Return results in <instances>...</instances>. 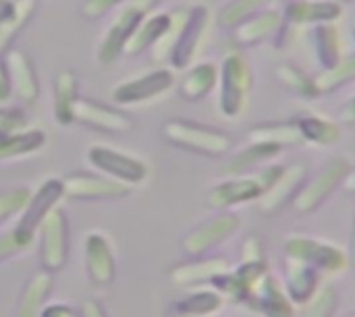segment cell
Returning a JSON list of instances; mask_svg holds the SVG:
<instances>
[{
    "mask_svg": "<svg viewBox=\"0 0 355 317\" xmlns=\"http://www.w3.org/2000/svg\"><path fill=\"white\" fill-rule=\"evenodd\" d=\"M316 87L320 91V96L327 93H335L337 89L349 85L355 81V52L343 54L341 60L337 64H333L331 69H322L318 75H314Z\"/></svg>",
    "mask_w": 355,
    "mask_h": 317,
    "instance_id": "obj_35",
    "label": "cell"
},
{
    "mask_svg": "<svg viewBox=\"0 0 355 317\" xmlns=\"http://www.w3.org/2000/svg\"><path fill=\"white\" fill-rule=\"evenodd\" d=\"M285 255L289 260L304 262L324 274H337L349 266V255L341 247L306 235H289L285 239Z\"/></svg>",
    "mask_w": 355,
    "mask_h": 317,
    "instance_id": "obj_5",
    "label": "cell"
},
{
    "mask_svg": "<svg viewBox=\"0 0 355 317\" xmlns=\"http://www.w3.org/2000/svg\"><path fill=\"white\" fill-rule=\"evenodd\" d=\"M175 85V73L171 69H154L139 77L125 79L112 87V100L119 106L144 104L164 96Z\"/></svg>",
    "mask_w": 355,
    "mask_h": 317,
    "instance_id": "obj_10",
    "label": "cell"
},
{
    "mask_svg": "<svg viewBox=\"0 0 355 317\" xmlns=\"http://www.w3.org/2000/svg\"><path fill=\"white\" fill-rule=\"evenodd\" d=\"M352 170V162L347 158H331L327 160V164L308 181H304V185L300 187L297 195L293 197L291 206L297 214H312L316 212L347 179Z\"/></svg>",
    "mask_w": 355,
    "mask_h": 317,
    "instance_id": "obj_4",
    "label": "cell"
},
{
    "mask_svg": "<svg viewBox=\"0 0 355 317\" xmlns=\"http://www.w3.org/2000/svg\"><path fill=\"white\" fill-rule=\"evenodd\" d=\"M79 100V77L75 71L64 69L54 79V120L60 127L75 123V104Z\"/></svg>",
    "mask_w": 355,
    "mask_h": 317,
    "instance_id": "obj_26",
    "label": "cell"
},
{
    "mask_svg": "<svg viewBox=\"0 0 355 317\" xmlns=\"http://www.w3.org/2000/svg\"><path fill=\"white\" fill-rule=\"evenodd\" d=\"M335 309H337V293L331 287H324L312 297L306 317H333Z\"/></svg>",
    "mask_w": 355,
    "mask_h": 317,
    "instance_id": "obj_40",
    "label": "cell"
},
{
    "mask_svg": "<svg viewBox=\"0 0 355 317\" xmlns=\"http://www.w3.org/2000/svg\"><path fill=\"white\" fill-rule=\"evenodd\" d=\"M339 123L349 125V127H355V93L354 96H349V98L343 102V106H341V110H339Z\"/></svg>",
    "mask_w": 355,
    "mask_h": 317,
    "instance_id": "obj_46",
    "label": "cell"
},
{
    "mask_svg": "<svg viewBox=\"0 0 355 317\" xmlns=\"http://www.w3.org/2000/svg\"><path fill=\"white\" fill-rule=\"evenodd\" d=\"M40 235V264L48 272H58L69 257V220L58 206L37 226Z\"/></svg>",
    "mask_w": 355,
    "mask_h": 317,
    "instance_id": "obj_8",
    "label": "cell"
},
{
    "mask_svg": "<svg viewBox=\"0 0 355 317\" xmlns=\"http://www.w3.org/2000/svg\"><path fill=\"white\" fill-rule=\"evenodd\" d=\"M243 262H264V245L260 237H250L243 243Z\"/></svg>",
    "mask_w": 355,
    "mask_h": 317,
    "instance_id": "obj_44",
    "label": "cell"
},
{
    "mask_svg": "<svg viewBox=\"0 0 355 317\" xmlns=\"http://www.w3.org/2000/svg\"><path fill=\"white\" fill-rule=\"evenodd\" d=\"M218 112L225 118H239L245 114L252 89L254 73L248 58L241 52H231L218 66Z\"/></svg>",
    "mask_w": 355,
    "mask_h": 317,
    "instance_id": "obj_1",
    "label": "cell"
},
{
    "mask_svg": "<svg viewBox=\"0 0 355 317\" xmlns=\"http://www.w3.org/2000/svg\"><path fill=\"white\" fill-rule=\"evenodd\" d=\"M15 8V0H0V21H4Z\"/></svg>",
    "mask_w": 355,
    "mask_h": 317,
    "instance_id": "obj_50",
    "label": "cell"
},
{
    "mask_svg": "<svg viewBox=\"0 0 355 317\" xmlns=\"http://www.w3.org/2000/svg\"><path fill=\"white\" fill-rule=\"evenodd\" d=\"M210 23H212V12L206 4H193L189 6V17L183 25V31L173 48L171 54V66L177 71H185L187 66L193 64V60L200 56L206 37L210 33Z\"/></svg>",
    "mask_w": 355,
    "mask_h": 317,
    "instance_id": "obj_7",
    "label": "cell"
},
{
    "mask_svg": "<svg viewBox=\"0 0 355 317\" xmlns=\"http://www.w3.org/2000/svg\"><path fill=\"white\" fill-rule=\"evenodd\" d=\"M75 123L108 135H121L133 129V118L125 110L81 96L75 104Z\"/></svg>",
    "mask_w": 355,
    "mask_h": 317,
    "instance_id": "obj_12",
    "label": "cell"
},
{
    "mask_svg": "<svg viewBox=\"0 0 355 317\" xmlns=\"http://www.w3.org/2000/svg\"><path fill=\"white\" fill-rule=\"evenodd\" d=\"M285 276H287V297L295 305H306L318 293L320 272L304 262L289 260L285 262Z\"/></svg>",
    "mask_w": 355,
    "mask_h": 317,
    "instance_id": "obj_23",
    "label": "cell"
},
{
    "mask_svg": "<svg viewBox=\"0 0 355 317\" xmlns=\"http://www.w3.org/2000/svg\"><path fill=\"white\" fill-rule=\"evenodd\" d=\"M223 307V297L216 291H200L177 303V311L183 317H210Z\"/></svg>",
    "mask_w": 355,
    "mask_h": 317,
    "instance_id": "obj_38",
    "label": "cell"
},
{
    "mask_svg": "<svg viewBox=\"0 0 355 317\" xmlns=\"http://www.w3.org/2000/svg\"><path fill=\"white\" fill-rule=\"evenodd\" d=\"M272 2L277 0H229L216 15V23L223 29H233L239 23H243L245 19L254 17L256 12L268 8Z\"/></svg>",
    "mask_w": 355,
    "mask_h": 317,
    "instance_id": "obj_36",
    "label": "cell"
},
{
    "mask_svg": "<svg viewBox=\"0 0 355 317\" xmlns=\"http://www.w3.org/2000/svg\"><path fill=\"white\" fill-rule=\"evenodd\" d=\"M37 0H15L12 12L0 21V56H4L10 48L15 37L27 27L29 19L35 15Z\"/></svg>",
    "mask_w": 355,
    "mask_h": 317,
    "instance_id": "obj_34",
    "label": "cell"
},
{
    "mask_svg": "<svg viewBox=\"0 0 355 317\" xmlns=\"http://www.w3.org/2000/svg\"><path fill=\"white\" fill-rule=\"evenodd\" d=\"M218 85V66L214 62H196L185 69L179 81V96L185 102H200L208 98Z\"/></svg>",
    "mask_w": 355,
    "mask_h": 317,
    "instance_id": "obj_22",
    "label": "cell"
},
{
    "mask_svg": "<svg viewBox=\"0 0 355 317\" xmlns=\"http://www.w3.org/2000/svg\"><path fill=\"white\" fill-rule=\"evenodd\" d=\"M12 98V85H10V75L6 60L0 56V104H6Z\"/></svg>",
    "mask_w": 355,
    "mask_h": 317,
    "instance_id": "obj_45",
    "label": "cell"
},
{
    "mask_svg": "<svg viewBox=\"0 0 355 317\" xmlns=\"http://www.w3.org/2000/svg\"><path fill=\"white\" fill-rule=\"evenodd\" d=\"M248 139L250 141H262V143H270V145H277L281 150L285 147H297L304 143L302 135H300V129L297 125L291 120H268V123H262V125H256L248 131Z\"/></svg>",
    "mask_w": 355,
    "mask_h": 317,
    "instance_id": "obj_32",
    "label": "cell"
},
{
    "mask_svg": "<svg viewBox=\"0 0 355 317\" xmlns=\"http://www.w3.org/2000/svg\"><path fill=\"white\" fill-rule=\"evenodd\" d=\"M241 226V218L233 212H223L216 214L208 220H204L202 224H198L196 228H191L183 241H181V249L191 255V257H200L208 251H212L214 247L223 245L225 241H229Z\"/></svg>",
    "mask_w": 355,
    "mask_h": 317,
    "instance_id": "obj_9",
    "label": "cell"
},
{
    "mask_svg": "<svg viewBox=\"0 0 355 317\" xmlns=\"http://www.w3.org/2000/svg\"><path fill=\"white\" fill-rule=\"evenodd\" d=\"M343 17L339 0H289L283 8L285 31L295 27H314L320 23H337Z\"/></svg>",
    "mask_w": 355,
    "mask_h": 317,
    "instance_id": "obj_16",
    "label": "cell"
},
{
    "mask_svg": "<svg viewBox=\"0 0 355 317\" xmlns=\"http://www.w3.org/2000/svg\"><path fill=\"white\" fill-rule=\"evenodd\" d=\"M285 29L283 10L272 6L256 12L254 17L245 19L237 27L231 29V39L237 48H254L264 42H277Z\"/></svg>",
    "mask_w": 355,
    "mask_h": 317,
    "instance_id": "obj_14",
    "label": "cell"
},
{
    "mask_svg": "<svg viewBox=\"0 0 355 317\" xmlns=\"http://www.w3.org/2000/svg\"><path fill=\"white\" fill-rule=\"evenodd\" d=\"M129 2H131L133 6H137L141 12L150 15V12H152V10H154V8H156L160 2H162V0H129Z\"/></svg>",
    "mask_w": 355,
    "mask_h": 317,
    "instance_id": "obj_49",
    "label": "cell"
},
{
    "mask_svg": "<svg viewBox=\"0 0 355 317\" xmlns=\"http://www.w3.org/2000/svg\"><path fill=\"white\" fill-rule=\"evenodd\" d=\"M171 23V12H150L146 15L139 25L135 27V31L131 33L127 46H125V54L127 56H139L148 50L154 48V44L162 37V33L166 31Z\"/></svg>",
    "mask_w": 355,
    "mask_h": 317,
    "instance_id": "obj_28",
    "label": "cell"
},
{
    "mask_svg": "<svg viewBox=\"0 0 355 317\" xmlns=\"http://www.w3.org/2000/svg\"><path fill=\"white\" fill-rule=\"evenodd\" d=\"M85 270L94 284L108 287L116 274L114 251L104 233H89L85 237Z\"/></svg>",
    "mask_w": 355,
    "mask_h": 317,
    "instance_id": "obj_17",
    "label": "cell"
},
{
    "mask_svg": "<svg viewBox=\"0 0 355 317\" xmlns=\"http://www.w3.org/2000/svg\"><path fill=\"white\" fill-rule=\"evenodd\" d=\"M310 46L314 52V58L322 69H331L333 64H337L343 56V37L341 31L335 23H320L310 27Z\"/></svg>",
    "mask_w": 355,
    "mask_h": 317,
    "instance_id": "obj_25",
    "label": "cell"
},
{
    "mask_svg": "<svg viewBox=\"0 0 355 317\" xmlns=\"http://www.w3.org/2000/svg\"><path fill=\"white\" fill-rule=\"evenodd\" d=\"M308 179V164L306 162H293L285 166L279 181L260 197V212L262 214H277L281 212L293 197L297 195L300 187Z\"/></svg>",
    "mask_w": 355,
    "mask_h": 317,
    "instance_id": "obj_19",
    "label": "cell"
},
{
    "mask_svg": "<svg viewBox=\"0 0 355 317\" xmlns=\"http://www.w3.org/2000/svg\"><path fill=\"white\" fill-rule=\"evenodd\" d=\"M349 31H352V35H354V42H355V15H354V19H352V23H349Z\"/></svg>",
    "mask_w": 355,
    "mask_h": 317,
    "instance_id": "obj_53",
    "label": "cell"
},
{
    "mask_svg": "<svg viewBox=\"0 0 355 317\" xmlns=\"http://www.w3.org/2000/svg\"><path fill=\"white\" fill-rule=\"evenodd\" d=\"M275 77L281 83V87L285 91H289L291 96H295L297 100L304 102H312L316 98H320V91L316 87V81L312 75H308L302 66H297L295 62L283 60L275 66Z\"/></svg>",
    "mask_w": 355,
    "mask_h": 317,
    "instance_id": "obj_31",
    "label": "cell"
},
{
    "mask_svg": "<svg viewBox=\"0 0 355 317\" xmlns=\"http://www.w3.org/2000/svg\"><path fill=\"white\" fill-rule=\"evenodd\" d=\"M162 137L179 150L208 158L227 156L233 147V137L227 131L187 118L166 120L162 127Z\"/></svg>",
    "mask_w": 355,
    "mask_h": 317,
    "instance_id": "obj_3",
    "label": "cell"
},
{
    "mask_svg": "<svg viewBox=\"0 0 355 317\" xmlns=\"http://www.w3.org/2000/svg\"><path fill=\"white\" fill-rule=\"evenodd\" d=\"M293 123L297 125L300 135H302L304 143H308V145L333 147L341 139V125L322 116V114L304 110V112H297L293 116Z\"/></svg>",
    "mask_w": 355,
    "mask_h": 317,
    "instance_id": "obj_21",
    "label": "cell"
},
{
    "mask_svg": "<svg viewBox=\"0 0 355 317\" xmlns=\"http://www.w3.org/2000/svg\"><path fill=\"white\" fill-rule=\"evenodd\" d=\"M85 156H87V162L98 172H102L119 183H125L129 187L144 183L150 174V168L144 160H139L131 154H125L121 150H114L110 145H102V143L89 145Z\"/></svg>",
    "mask_w": 355,
    "mask_h": 317,
    "instance_id": "obj_6",
    "label": "cell"
},
{
    "mask_svg": "<svg viewBox=\"0 0 355 317\" xmlns=\"http://www.w3.org/2000/svg\"><path fill=\"white\" fill-rule=\"evenodd\" d=\"M27 125V116L21 108L12 106H0V133L21 131Z\"/></svg>",
    "mask_w": 355,
    "mask_h": 317,
    "instance_id": "obj_43",
    "label": "cell"
},
{
    "mask_svg": "<svg viewBox=\"0 0 355 317\" xmlns=\"http://www.w3.org/2000/svg\"><path fill=\"white\" fill-rule=\"evenodd\" d=\"M52 287H54L52 272L42 270V272L33 274L29 278V282L25 284V291H23L21 301L17 305L15 317H40L42 309H44V301L52 293Z\"/></svg>",
    "mask_w": 355,
    "mask_h": 317,
    "instance_id": "obj_33",
    "label": "cell"
},
{
    "mask_svg": "<svg viewBox=\"0 0 355 317\" xmlns=\"http://www.w3.org/2000/svg\"><path fill=\"white\" fill-rule=\"evenodd\" d=\"M343 187H345L349 193H355V166L354 164H352V170H349V174H347V179H345Z\"/></svg>",
    "mask_w": 355,
    "mask_h": 317,
    "instance_id": "obj_51",
    "label": "cell"
},
{
    "mask_svg": "<svg viewBox=\"0 0 355 317\" xmlns=\"http://www.w3.org/2000/svg\"><path fill=\"white\" fill-rule=\"evenodd\" d=\"M283 170H285L283 164H264L256 172L229 176L227 181L210 189L208 203L216 210H229L241 203L260 201V197L279 181Z\"/></svg>",
    "mask_w": 355,
    "mask_h": 317,
    "instance_id": "obj_2",
    "label": "cell"
},
{
    "mask_svg": "<svg viewBox=\"0 0 355 317\" xmlns=\"http://www.w3.org/2000/svg\"><path fill=\"white\" fill-rule=\"evenodd\" d=\"M4 60H6L8 75H10L12 96L21 104H33L40 96V79H37V73L29 54L19 48H10Z\"/></svg>",
    "mask_w": 355,
    "mask_h": 317,
    "instance_id": "obj_20",
    "label": "cell"
},
{
    "mask_svg": "<svg viewBox=\"0 0 355 317\" xmlns=\"http://www.w3.org/2000/svg\"><path fill=\"white\" fill-rule=\"evenodd\" d=\"M29 199H31V191L25 189V187L0 193V224L10 220L17 214H23V210L27 208Z\"/></svg>",
    "mask_w": 355,
    "mask_h": 317,
    "instance_id": "obj_39",
    "label": "cell"
},
{
    "mask_svg": "<svg viewBox=\"0 0 355 317\" xmlns=\"http://www.w3.org/2000/svg\"><path fill=\"white\" fill-rule=\"evenodd\" d=\"M64 197V187H62V179H46L35 193H31V199L27 203V208L23 210L21 218L17 220L15 228L27 237V239H35L37 235V226L44 222V218L58 206V201Z\"/></svg>",
    "mask_w": 355,
    "mask_h": 317,
    "instance_id": "obj_13",
    "label": "cell"
},
{
    "mask_svg": "<svg viewBox=\"0 0 355 317\" xmlns=\"http://www.w3.org/2000/svg\"><path fill=\"white\" fill-rule=\"evenodd\" d=\"M44 145H46V133L40 129L0 133V162L27 158L31 154H37Z\"/></svg>",
    "mask_w": 355,
    "mask_h": 317,
    "instance_id": "obj_30",
    "label": "cell"
},
{
    "mask_svg": "<svg viewBox=\"0 0 355 317\" xmlns=\"http://www.w3.org/2000/svg\"><path fill=\"white\" fill-rule=\"evenodd\" d=\"M283 150L270 143H262V141H250L243 150H239L235 156H231V160L225 164L223 172L227 176H235V174H248L254 172L258 168H262L264 164H268L275 156H279Z\"/></svg>",
    "mask_w": 355,
    "mask_h": 317,
    "instance_id": "obj_27",
    "label": "cell"
},
{
    "mask_svg": "<svg viewBox=\"0 0 355 317\" xmlns=\"http://www.w3.org/2000/svg\"><path fill=\"white\" fill-rule=\"evenodd\" d=\"M81 317H106V314L98 301H85L81 307Z\"/></svg>",
    "mask_w": 355,
    "mask_h": 317,
    "instance_id": "obj_48",
    "label": "cell"
},
{
    "mask_svg": "<svg viewBox=\"0 0 355 317\" xmlns=\"http://www.w3.org/2000/svg\"><path fill=\"white\" fill-rule=\"evenodd\" d=\"M352 264L355 266V210H354V224H352V251H349Z\"/></svg>",
    "mask_w": 355,
    "mask_h": 317,
    "instance_id": "obj_52",
    "label": "cell"
},
{
    "mask_svg": "<svg viewBox=\"0 0 355 317\" xmlns=\"http://www.w3.org/2000/svg\"><path fill=\"white\" fill-rule=\"evenodd\" d=\"M40 317H79L75 314V309L62 305V303H54V305H48L42 309Z\"/></svg>",
    "mask_w": 355,
    "mask_h": 317,
    "instance_id": "obj_47",
    "label": "cell"
},
{
    "mask_svg": "<svg viewBox=\"0 0 355 317\" xmlns=\"http://www.w3.org/2000/svg\"><path fill=\"white\" fill-rule=\"evenodd\" d=\"M64 197L77 201H112L123 199L131 193V187L119 183L106 174H87V172H73L62 179Z\"/></svg>",
    "mask_w": 355,
    "mask_h": 317,
    "instance_id": "obj_11",
    "label": "cell"
},
{
    "mask_svg": "<svg viewBox=\"0 0 355 317\" xmlns=\"http://www.w3.org/2000/svg\"><path fill=\"white\" fill-rule=\"evenodd\" d=\"M248 305H254L264 317H295L291 299L287 297V293H283V289L270 274H264L260 278Z\"/></svg>",
    "mask_w": 355,
    "mask_h": 317,
    "instance_id": "obj_24",
    "label": "cell"
},
{
    "mask_svg": "<svg viewBox=\"0 0 355 317\" xmlns=\"http://www.w3.org/2000/svg\"><path fill=\"white\" fill-rule=\"evenodd\" d=\"M168 12H171V23H168L166 31L162 33V37L152 48V56H154L156 62H162V60L171 58L173 48H175V44H177L181 31H183V25H185V21L189 17V6H177V8L168 10Z\"/></svg>",
    "mask_w": 355,
    "mask_h": 317,
    "instance_id": "obj_37",
    "label": "cell"
},
{
    "mask_svg": "<svg viewBox=\"0 0 355 317\" xmlns=\"http://www.w3.org/2000/svg\"><path fill=\"white\" fill-rule=\"evenodd\" d=\"M229 262L223 257H202L193 260L189 264H181L173 268L171 278L177 284H202V282H212L225 272H229Z\"/></svg>",
    "mask_w": 355,
    "mask_h": 317,
    "instance_id": "obj_29",
    "label": "cell"
},
{
    "mask_svg": "<svg viewBox=\"0 0 355 317\" xmlns=\"http://www.w3.org/2000/svg\"><path fill=\"white\" fill-rule=\"evenodd\" d=\"M33 245V239H27L23 237L15 226L6 233L0 235V262L10 257V255H17L25 249H29Z\"/></svg>",
    "mask_w": 355,
    "mask_h": 317,
    "instance_id": "obj_41",
    "label": "cell"
},
{
    "mask_svg": "<svg viewBox=\"0 0 355 317\" xmlns=\"http://www.w3.org/2000/svg\"><path fill=\"white\" fill-rule=\"evenodd\" d=\"M123 2H127V0H83L79 12L87 21H98L104 15H108L114 6H121Z\"/></svg>",
    "mask_w": 355,
    "mask_h": 317,
    "instance_id": "obj_42",
    "label": "cell"
},
{
    "mask_svg": "<svg viewBox=\"0 0 355 317\" xmlns=\"http://www.w3.org/2000/svg\"><path fill=\"white\" fill-rule=\"evenodd\" d=\"M264 274H266L264 262H241L235 270L225 272L223 276H218L212 282L216 284L218 291H223L233 301L248 305L256 291V284L260 282V278Z\"/></svg>",
    "mask_w": 355,
    "mask_h": 317,
    "instance_id": "obj_18",
    "label": "cell"
},
{
    "mask_svg": "<svg viewBox=\"0 0 355 317\" xmlns=\"http://www.w3.org/2000/svg\"><path fill=\"white\" fill-rule=\"evenodd\" d=\"M341 4H345V2H354V0H339Z\"/></svg>",
    "mask_w": 355,
    "mask_h": 317,
    "instance_id": "obj_54",
    "label": "cell"
},
{
    "mask_svg": "<svg viewBox=\"0 0 355 317\" xmlns=\"http://www.w3.org/2000/svg\"><path fill=\"white\" fill-rule=\"evenodd\" d=\"M144 17H146V12H141L131 2L119 10V15L112 19V23L108 25V29L98 46V60L102 64H112V62H116L119 56L125 54V46Z\"/></svg>",
    "mask_w": 355,
    "mask_h": 317,
    "instance_id": "obj_15",
    "label": "cell"
},
{
    "mask_svg": "<svg viewBox=\"0 0 355 317\" xmlns=\"http://www.w3.org/2000/svg\"><path fill=\"white\" fill-rule=\"evenodd\" d=\"M349 317H355V314H354V316H349Z\"/></svg>",
    "mask_w": 355,
    "mask_h": 317,
    "instance_id": "obj_55",
    "label": "cell"
}]
</instances>
